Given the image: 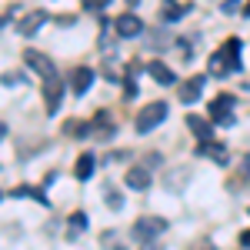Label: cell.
I'll use <instances>...</instances> for the list:
<instances>
[{
  "label": "cell",
  "instance_id": "1",
  "mask_svg": "<svg viewBox=\"0 0 250 250\" xmlns=\"http://www.w3.org/2000/svg\"><path fill=\"white\" fill-rule=\"evenodd\" d=\"M207 67H210L213 77L237 74V70H240V40L230 37V40H227V43H224V47H220V50H217V54L210 57V63H207Z\"/></svg>",
  "mask_w": 250,
  "mask_h": 250
},
{
  "label": "cell",
  "instance_id": "2",
  "mask_svg": "<svg viewBox=\"0 0 250 250\" xmlns=\"http://www.w3.org/2000/svg\"><path fill=\"white\" fill-rule=\"evenodd\" d=\"M164 117H167V104H164V100H154V104H147V107L137 114V134H147V130H154L157 124H164Z\"/></svg>",
  "mask_w": 250,
  "mask_h": 250
},
{
  "label": "cell",
  "instance_id": "3",
  "mask_svg": "<svg viewBox=\"0 0 250 250\" xmlns=\"http://www.w3.org/2000/svg\"><path fill=\"white\" fill-rule=\"evenodd\" d=\"M164 230H167V220H164V217H140L134 224V237L144 240V244H147V240H157Z\"/></svg>",
  "mask_w": 250,
  "mask_h": 250
},
{
  "label": "cell",
  "instance_id": "4",
  "mask_svg": "<svg viewBox=\"0 0 250 250\" xmlns=\"http://www.w3.org/2000/svg\"><path fill=\"white\" fill-rule=\"evenodd\" d=\"M210 120L220 124V127H230L233 124V97L220 94L217 100H210Z\"/></svg>",
  "mask_w": 250,
  "mask_h": 250
},
{
  "label": "cell",
  "instance_id": "5",
  "mask_svg": "<svg viewBox=\"0 0 250 250\" xmlns=\"http://www.w3.org/2000/svg\"><path fill=\"white\" fill-rule=\"evenodd\" d=\"M23 63L30 67V70H37L40 77H54L57 74V67H54V60L47 57V54H40V50H23Z\"/></svg>",
  "mask_w": 250,
  "mask_h": 250
},
{
  "label": "cell",
  "instance_id": "6",
  "mask_svg": "<svg viewBox=\"0 0 250 250\" xmlns=\"http://www.w3.org/2000/svg\"><path fill=\"white\" fill-rule=\"evenodd\" d=\"M60 97H63V80L54 74V77L43 80V104H47V114H57Z\"/></svg>",
  "mask_w": 250,
  "mask_h": 250
},
{
  "label": "cell",
  "instance_id": "7",
  "mask_svg": "<svg viewBox=\"0 0 250 250\" xmlns=\"http://www.w3.org/2000/svg\"><path fill=\"white\" fill-rule=\"evenodd\" d=\"M204 83H207V77H204V74H197V77L184 80V83L177 87L180 104H193V100H200V94H204Z\"/></svg>",
  "mask_w": 250,
  "mask_h": 250
},
{
  "label": "cell",
  "instance_id": "8",
  "mask_svg": "<svg viewBox=\"0 0 250 250\" xmlns=\"http://www.w3.org/2000/svg\"><path fill=\"white\" fill-rule=\"evenodd\" d=\"M114 30L120 37H137V34H144V20L137 17V14H120L114 20Z\"/></svg>",
  "mask_w": 250,
  "mask_h": 250
},
{
  "label": "cell",
  "instance_id": "9",
  "mask_svg": "<svg viewBox=\"0 0 250 250\" xmlns=\"http://www.w3.org/2000/svg\"><path fill=\"white\" fill-rule=\"evenodd\" d=\"M43 23H47V14H43V10H30L27 17L17 20V34H20V37H34Z\"/></svg>",
  "mask_w": 250,
  "mask_h": 250
},
{
  "label": "cell",
  "instance_id": "10",
  "mask_svg": "<svg viewBox=\"0 0 250 250\" xmlns=\"http://www.w3.org/2000/svg\"><path fill=\"white\" fill-rule=\"evenodd\" d=\"M90 83H94V70L90 67H77L74 74H70V87H74V94H87L90 90Z\"/></svg>",
  "mask_w": 250,
  "mask_h": 250
},
{
  "label": "cell",
  "instance_id": "11",
  "mask_svg": "<svg viewBox=\"0 0 250 250\" xmlns=\"http://www.w3.org/2000/svg\"><path fill=\"white\" fill-rule=\"evenodd\" d=\"M94 167H97L94 154H90V150H83V154L77 157V167H74V177H77V180H90V177H94Z\"/></svg>",
  "mask_w": 250,
  "mask_h": 250
},
{
  "label": "cell",
  "instance_id": "12",
  "mask_svg": "<svg viewBox=\"0 0 250 250\" xmlns=\"http://www.w3.org/2000/svg\"><path fill=\"white\" fill-rule=\"evenodd\" d=\"M124 180H127V187H130V190H147V187H150V173L144 170V167H130Z\"/></svg>",
  "mask_w": 250,
  "mask_h": 250
},
{
  "label": "cell",
  "instance_id": "13",
  "mask_svg": "<svg viewBox=\"0 0 250 250\" xmlns=\"http://www.w3.org/2000/svg\"><path fill=\"white\" fill-rule=\"evenodd\" d=\"M90 134L100 137V140H107V137L114 134V124H110V114H107V110H100V114L94 117V127H90Z\"/></svg>",
  "mask_w": 250,
  "mask_h": 250
},
{
  "label": "cell",
  "instance_id": "14",
  "mask_svg": "<svg viewBox=\"0 0 250 250\" xmlns=\"http://www.w3.org/2000/svg\"><path fill=\"white\" fill-rule=\"evenodd\" d=\"M197 157H210L217 164H227V154H224V147L220 144H213V140H200V147H197Z\"/></svg>",
  "mask_w": 250,
  "mask_h": 250
},
{
  "label": "cell",
  "instance_id": "15",
  "mask_svg": "<svg viewBox=\"0 0 250 250\" xmlns=\"http://www.w3.org/2000/svg\"><path fill=\"white\" fill-rule=\"evenodd\" d=\"M147 70H150V77H154L157 83H164V87H170V83H173V70L167 67V63H160V60H150V63H147Z\"/></svg>",
  "mask_w": 250,
  "mask_h": 250
},
{
  "label": "cell",
  "instance_id": "16",
  "mask_svg": "<svg viewBox=\"0 0 250 250\" xmlns=\"http://www.w3.org/2000/svg\"><path fill=\"white\" fill-rule=\"evenodd\" d=\"M187 127H190V134L193 137H200V140H210L213 137V124L210 120H200V117H187Z\"/></svg>",
  "mask_w": 250,
  "mask_h": 250
},
{
  "label": "cell",
  "instance_id": "17",
  "mask_svg": "<svg viewBox=\"0 0 250 250\" xmlns=\"http://www.w3.org/2000/svg\"><path fill=\"white\" fill-rule=\"evenodd\" d=\"M187 7H180V3H164V10H160V17L167 20V23H173V20H180V14H184Z\"/></svg>",
  "mask_w": 250,
  "mask_h": 250
},
{
  "label": "cell",
  "instance_id": "18",
  "mask_svg": "<svg viewBox=\"0 0 250 250\" xmlns=\"http://www.w3.org/2000/svg\"><path fill=\"white\" fill-rule=\"evenodd\" d=\"M63 134H74V137H83V134H90V127H83L80 120H70L67 127H63Z\"/></svg>",
  "mask_w": 250,
  "mask_h": 250
},
{
  "label": "cell",
  "instance_id": "19",
  "mask_svg": "<svg viewBox=\"0 0 250 250\" xmlns=\"http://www.w3.org/2000/svg\"><path fill=\"white\" fill-rule=\"evenodd\" d=\"M107 207H110V210H120V207H124V197H117L114 187H107Z\"/></svg>",
  "mask_w": 250,
  "mask_h": 250
},
{
  "label": "cell",
  "instance_id": "20",
  "mask_svg": "<svg viewBox=\"0 0 250 250\" xmlns=\"http://www.w3.org/2000/svg\"><path fill=\"white\" fill-rule=\"evenodd\" d=\"M70 227H74V230H83V227H87V217H83V213H74V217H70Z\"/></svg>",
  "mask_w": 250,
  "mask_h": 250
},
{
  "label": "cell",
  "instance_id": "21",
  "mask_svg": "<svg viewBox=\"0 0 250 250\" xmlns=\"http://www.w3.org/2000/svg\"><path fill=\"white\" fill-rule=\"evenodd\" d=\"M124 90H127V97H137V83H134V77H130V70H127V83H124Z\"/></svg>",
  "mask_w": 250,
  "mask_h": 250
},
{
  "label": "cell",
  "instance_id": "22",
  "mask_svg": "<svg viewBox=\"0 0 250 250\" xmlns=\"http://www.w3.org/2000/svg\"><path fill=\"white\" fill-rule=\"evenodd\" d=\"M107 3H110V0H87V7H90V10H104Z\"/></svg>",
  "mask_w": 250,
  "mask_h": 250
},
{
  "label": "cell",
  "instance_id": "23",
  "mask_svg": "<svg viewBox=\"0 0 250 250\" xmlns=\"http://www.w3.org/2000/svg\"><path fill=\"white\" fill-rule=\"evenodd\" d=\"M240 244H244V247H250V230H244V233H240Z\"/></svg>",
  "mask_w": 250,
  "mask_h": 250
},
{
  "label": "cell",
  "instance_id": "24",
  "mask_svg": "<svg viewBox=\"0 0 250 250\" xmlns=\"http://www.w3.org/2000/svg\"><path fill=\"white\" fill-rule=\"evenodd\" d=\"M144 250H160V247H157V244H150V240H147V244H144Z\"/></svg>",
  "mask_w": 250,
  "mask_h": 250
},
{
  "label": "cell",
  "instance_id": "25",
  "mask_svg": "<svg viewBox=\"0 0 250 250\" xmlns=\"http://www.w3.org/2000/svg\"><path fill=\"white\" fill-rule=\"evenodd\" d=\"M244 17H250V0H247V7H244Z\"/></svg>",
  "mask_w": 250,
  "mask_h": 250
}]
</instances>
